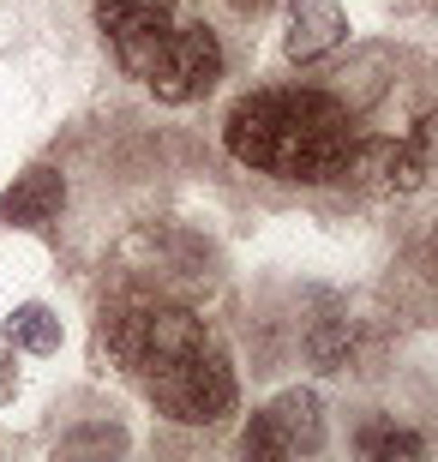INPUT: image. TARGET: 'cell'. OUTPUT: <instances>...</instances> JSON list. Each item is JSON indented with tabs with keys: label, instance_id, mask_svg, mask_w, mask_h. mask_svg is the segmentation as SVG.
<instances>
[{
	"label": "cell",
	"instance_id": "obj_1",
	"mask_svg": "<svg viewBox=\"0 0 438 462\" xmlns=\"http://www.w3.org/2000/svg\"><path fill=\"white\" fill-rule=\"evenodd\" d=\"M222 144L235 162L276 180H342L354 144V120L324 90H253L222 120Z\"/></svg>",
	"mask_w": 438,
	"mask_h": 462
},
{
	"label": "cell",
	"instance_id": "obj_2",
	"mask_svg": "<svg viewBox=\"0 0 438 462\" xmlns=\"http://www.w3.org/2000/svg\"><path fill=\"white\" fill-rule=\"evenodd\" d=\"M144 391L181 427H217L222 414L235 409V366L217 348V337H204L199 348H186V355L163 360L156 373H144Z\"/></svg>",
	"mask_w": 438,
	"mask_h": 462
},
{
	"label": "cell",
	"instance_id": "obj_3",
	"mask_svg": "<svg viewBox=\"0 0 438 462\" xmlns=\"http://www.w3.org/2000/svg\"><path fill=\"white\" fill-rule=\"evenodd\" d=\"M217 79H222V42H217V31L199 24V18H181V24L169 31V42L156 49L151 72H144L138 85L151 90L156 103L186 108V103H199V97H210Z\"/></svg>",
	"mask_w": 438,
	"mask_h": 462
},
{
	"label": "cell",
	"instance_id": "obj_4",
	"mask_svg": "<svg viewBox=\"0 0 438 462\" xmlns=\"http://www.w3.org/2000/svg\"><path fill=\"white\" fill-rule=\"evenodd\" d=\"M210 330H204V319H192L186 307H138L126 312V319H115V355L133 366L138 378L156 373L163 360L186 355V348H199Z\"/></svg>",
	"mask_w": 438,
	"mask_h": 462
},
{
	"label": "cell",
	"instance_id": "obj_5",
	"mask_svg": "<svg viewBox=\"0 0 438 462\" xmlns=\"http://www.w3.org/2000/svg\"><path fill=\"white\" fill-rule=\"evenodd\" d=\"M97 24L115 42V60L133 79H144L156 60V49L169 42V31L181 24L174 0H97Z\"/></svg>",
	"mask_w": 438,
	"mask_h": 462
},
{
	"label": "cell",
	"instance_id": "obj_6",
	"mask_svg": "<svg viewBox=\"0 0 438 462\" xmlns=\"http://www.w3.org/2000/svg\"><path fill=\"white\" fill-rule=\"evenodd\" d=\"M324 445V414L312 391H288L276 396L265 414H253V427L240 439L247 457H312Z\"/></svg>",
	"mask_w": 438,
	"mask_h": 462
},
{
	"label": "cell",
	"instance_id": "obj_7",
	"mask_svg": "<svg viewBox=\"0 0 438 462\" xmlns=\"http://www.w3.org/2000/svg\"><path fill=\"white\" fill-rule=\"evenodd\" d=\"M342 180L367 192H415L426 180L415 144H396V138H354L349 162H342Z\"/></svg>",
	"mask_w": 438,
	"mask_h": 462
},
{
	"label": "cell",
	"instance_id": "obj_8",
	"mask_svg": "<svg viewBox=\"0 0 438 462\" xmlns=\"http://www.w3.org/2000/svg\"><path fill=\"white\" fill-rule=\"evenodd\" d=\"M342 36H349V18L337 0H288V60H319Z\"/></svg>",
	"mask_w": 438,
	"mask_h": 462
},
{
	"label": "cell",
	"instance_id": "obj_9",
	"mask_svg": "<svg viewBox=\"0 0 438 462\" xmlns=\"http://www.w3.org/2000/svg\"><path fill=\"white\" fill-rule=\"evenodd\" d=\"M61 199H67V180L54 169H31L18 174L13 187H6V199H0V223L6 228H42L61 210Z\"/></svg>",
	"mask_w": 438,
	"mask_h": 462
},
{
	"label": "cell",
	"instance_id": "obj_10",
	"mask_svg": "<svg viewBox=\"0 0 438 462\" xmlns=\"http://www.w3.org/2000/svg\"><path fill=\"white\" fill-rule=\"evenodd\" d=\"M6 337H13V343H24L31 355H54V348H61V325H54L42 307H18L13 325H6Z\"/></svg>",
	"mask_w": 438,
	"mask_h": 462
},
{
	"label": "cell",
	"instance_id": "obj_11",
	"mask_svg": "<svg viewBox=\"0 0 438 462\" xmlns=\"http://www.w3.org/2000/svg\"><path fill=\"white\" fill-rule=\"evenodd\" d=\"M421 439L415 432H396V427H367L360 432V457H421Z\"/></svg>",
	"mask_w": 438,
	"mask_h": 462
},
{
	"label": "cell",
	"instance_id": "obj_12",
	"mask_svg": "<svg viewBox=\"0 0 438 462\" xmlns=\"http://www.w3.org/2000/svg\"><path fill=\"white\" fill-rule=\"evenodd\" d=\"M408 144H415V156H421V169L433 174L438 169V115H426L421 126H415V138H408Z\"/></svg>",
	"mask_w": 438,
	"mask_h": 462
},
{
	"label": "cell",
	"instance_id": "obj_13",
	"mask_svg": "<svg viewBox=\"0 0 438 462\" xmlns=\"http://www.w3.org/2000/svg\"><path fill=\"white\" fill-rule=\"evenodd\" d=\"M228 6H235V13H258V6H265V0H228Z\"/></svg>",
	"mask_w": 438,
	"mask_h": 462
}]
</instances>
